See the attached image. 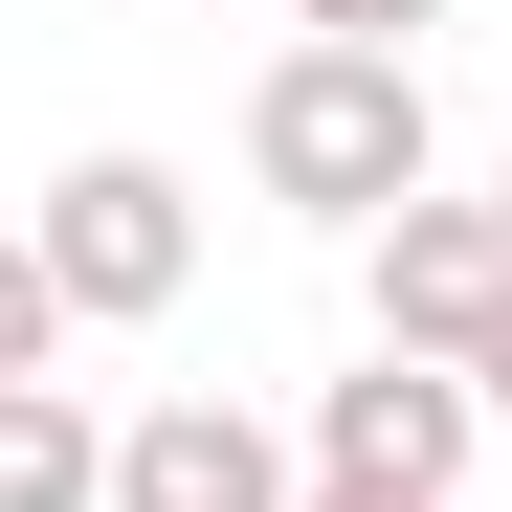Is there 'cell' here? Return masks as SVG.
Returning a JSON list of instances; mask_svg holds the SVG:
<instances>
[{
    "instance_id": "52a82bcc",
    "label": "cell",
    "mask_w": 512,
    "mask_h": 512,
    "mask_svg": "<svg viewBox=\"0 0 512 512\" xmlns=\"http://www.w3.org/2000/svg\"><path fill=\"white\" fill-rule=\"evenodd\" d=\"M23 379H67V290H45V245L0 223V401H23Z\"/></svg>"
},
{
    "instance_id": "6da1fadb",
    "label": "cell",
    "mask_w": 512,
    "mask_h": 512,
    "mask_svg": "<svg viewBox=\"0 0 512 512\" xmlns=\"http://www.w3.org/2000/svg\"><path fill=\"white\" fill-rule=\"evenodd\" d=\"M245 179L290 223L379 245L423 179H446V134H423V67H357V45H268V90H245Z\"/></svg>"
},
{
    "instance_id": "277c9868",
    "label": "cell",
    "mask_w": 512,
    "mask_h": 512,
    "mask_svg": "<svg viewBox=\"0 0 512 512\" xmlns=\"http://www.w3.org/2000/svg\"><path fill=\"white\" fill-rule=\"evenodd\" d=\"M357 290H379V357H490V334H512V201H446V179H423L379 245H357Z\"/></svg>"
},
{
    "instance_id": "9c48e42d",
    "label": "cell",
    "mask_w": 512,
    "mask_h": 512,
    "mask_svg": "<svg viewBox=\"0 0 512 512\" xmlns=\"http://www.w3.org/2000/svg\"><path fill=\"white\" fill-rule=\"evenodd\" d=\"M468 401H490V423H512V334H490V357H468Z\"/></svg>"
},
{
    "instance_id": "ba28073f",
    "label": "cell",
    "mask_w": 512,
    "mask_h": 512,
    "mask_svg": "<svg viewBox=\"0 0 512 512\" xmlns=\"http://www.w3.org/2000/svg\"><path fill=\"white\" fill-rule=\"evenodd\" d=\"M423 23L446 0H290V45H357V67H423Z\"/></svg>"
},
{
    "instance_id": "8992f818",
    "label": "cell",
    "mask_w": 512,
    "mask_h": 512,
    "mask_svg": "<svg viewBox=\"0 0 512 512\" xmlns=\"http://www.w3.org/2000/svg\"><path fill=\"white\" fill-rule=\"evenodd\" d=\"M0 512H112V423L67 401V379L0 401Z\"/></svg>"
},
{
    "instance_id": "8fae6325",
    "label": "cell",
    "mask_w": 512,
    "mask_h": 512,
    "mask_svg": "<svg viewBox=\"0 0 512 512\" xmlns=\"http://www.w3.org/2000/svg\"><path fill=\"white\" fill-rule=\"evenodd\" d=\"M312 512H379V490H312Z\"/></svg>"
},
{
    "instance_id": "3957f363",
    "label": "cell",
    "mask_w": 512,
    "mask_h": 512,
    "mask_svg": "<svg viewBox=\"0 0 512 512\" xmlns=\"http://www.w3.org/2000/svg\"><path fill=\"white\" fill-rule=\"evenodd\" d=\"M468 446H490V401H468L446 357H357V379H312V490L468 512Z\"/></svg>"
},
{
    "instance_id": "30bf717a",
    "label": "cell",
    "mask_w": 512,
    "mask_h": 512,
    "mask_svg": "<svg viewBox=\"0 0 512 512\" xmlns=\"http://www.w3.org/2000/svg\"><path fill=\"white\" fill-rule=\"evenodd\" d=\"M201 23H290V0H201Z\"/></svg>"
},
{
    "instance_id": "7a4b0ae2",
    "label": "cell",
    "mask_w": 512,
    "mask_h": 512,
    "mask_svg": "<svg viewBox=\"0 0 512 512\" xmlns=\"http://www.w3.org/2000/svg\"><path fill=\"white\" fill-rule=\"evenodd\" d=\"M23 245H45L67 334H156V312L201 290V179H179V156H67Z\"/></svg>"
},
{
    "instance_id": "5b68a950",
    "label": "cell",
    "mask_w": 512,
    "mask_h": 512,
    "mask_svg": "<svg viewBox=\"0 0 512 512\" xmlns=\"http://www.w3.org/2000/svg\"><path fill=\"white\" fill-rule=\"evenodd\" d=\"M112 512H312V468H290L223 379H179V401L112 423Z\"/></svg>"
},
{
    "instance_id": "7c38bea8",
    "label": "cell",
    "mask_w": 512,
    "mask_h": 512,
    "mask_svg": "<svg viewBox=\"0 0 512 512\" xmlns=\"http://www.w3.org/2000/svg\"><path fill=\"white\" fill-rule=\"evenodd\" d=\"M490 201H512V179H490Z\"/></svg>"
}]
</instances>
